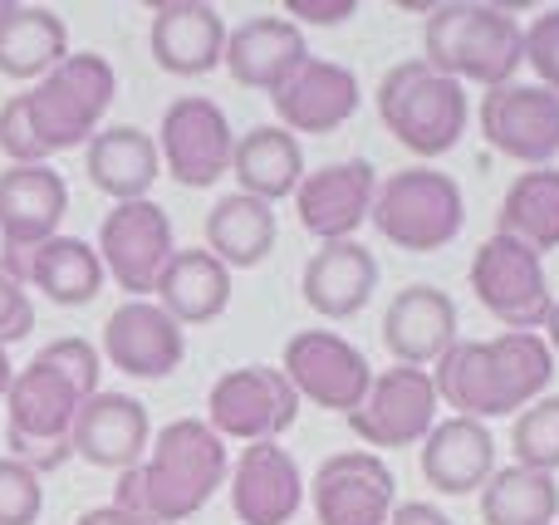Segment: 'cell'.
<instances>
[{"label": "cell", "mask_w": 559, "mask_h": 525, "mask_svg": "<svg viewBox=\"0 0 559 525\" xmlns=\"http://www.w3.org/2000/svg\"><path fill=\"white\" fill-rule=\"evenodd\" d=\"M118 74L104 55H69L35 88L0 104V153L10 167H39L55 153L88 147L104 114L114 108Z\"/></svg>", "instance_id": "6da1fadb"}, {"label": "cell", "mask_w": 559, "mask_h": 525, "mask_svg": "<svg viewBox=\"0 0 559 525\" xmlns=\"http://www.w3.org/2000/svg\"><path fill=\"white\" fill-rule=\"evenodd\" d=\"M231 477V452L206 428V418H177L153 438L138 467L118 472L114 506L138 516L143 525H177L192 521L216 487Z\"/></svg>", "instance_id": "7a4b0ae2"}, {"label": "cell", "mask_w": 559, "mask_h": 525, "mask_svg": "<svg viewBox=\"0 0 559 525\" xmlns=\"http://www.w3.org/2000/svg\"><path fill=\"white\" fill-rule=\"evenodd\" d=\"M555 379V354L540 334H496V339H456L432 363L437 403L456 408V418H511L545 398Z\"/></svg>", "instance_id": "3957f363"}, {"label": "cell", "mask_w": 559, "mask_h": 525, "mask_svg": "<svg viewBox=\"0 0 559 525\" xmlns=\"http://www.w3.org/2000/svg\"><path fill=\"white\" fill-rule=\"evenodd\" d=\"M423 59L456 84L501 88L525 64V25L506 5L442 0L423 29Z\"/></svg>", "instance_id": "277c9868"}, {"label": "cell", "mask_w": 559, "mask_h": 525, "mask_svg": "<svg viewBox=\"0 0 559 525\" xmlns=\"http://www.w3.org/2000/svg\"><path fill=\"white\" fill-rule=\"evenodd\" d=\"M373 98H378V118H383L388 133L413 157H427V163L452 153L466 133V118H472L466 88L456 84V79L437 74L427 59H403V64H393Z\"/></svg>", "instance_id": "5b68a950"}, {"label": "cell", "mask_w": 559, "mask_h": 525, "mask_svg": "<svg viewBox=\"0 0 559 525\" xmlns=\"http://www.w3.org/2000/svg\"><path fill=\"white\" fill-rule=\"evenodd\" d=\"M373 231L388 246L407 255H432L462 236L466 226V196L452 172L437 167H403L378 182L373 212H368Z\"/></svg>", "instance_id": "8992f818"}, {"label": "cell", "mask_w": 559, "mask_h": 525, "mask_svg": "<svg viewBox=\"0 0 559 525\" xmlns=\"http://www.w3.org/2000/svg\"><path fill=\"white\" fill-rule=\"evenodd\" d=\"M84 408V393L35 354L5 389V448L29 472H55L74 457V418Z\"/></svg>", "instance_id": "52a82bcc"}, {"label": "cell", "mask_w": 559, "mask_h": 525, "mask_svg": "<svg viewBox=\"0 0 559 525\" xmlns=\"http://www.w3.org/2000/svg\"><path fill=\"white\" fill-rule=\"evenodd\" d=\"M472 290L491 320H501L511 334H535L550 320V275L531 246L511 236H486L472 255Z\"/></svg>", "instance_id": "ba28073f"}, {"label": "cell", "mask_w": 559, "mask_h": 525, "mask_svg": "<svg viewBox=\"0 0 559 525\" xmlns=\"http://www.w3.org/2000/svg\"><path fill=\"white\" fill-rule=\"evenodd\" d=\"M299 418V393L271 363L226 369L206 393V428L222 442H275Z\"/></svg>", "instance_id": "9c48e42d"}, {"label": "cell", "mask_w": 559, "mask_h": 525, "mask_svg": "<svg viewBox=\"0 0 559 525\" xmlns=\"http://www.w3.org/2000/svg\"><path fill=\"white\" fill-rule=\"evenodd\" d=\"M98 261L104 275L128 295V300H147L157 290V275L173 261V216L143 196V202H118L98 226Z\"/></svg>", "instance_id": "30bf717a"}, {"label": "cell", "mask_w": 559, "mask_h": 525, "mask_svg": "<svg viewBox=\"0 0 559 525\" xmlns=\"http://www.w3.org/2000/svg\"><path fill=\"white\" fill-rule=\"evenodd\" d=\"M280 373L289 379V389L299 393V403H314L329 413H354L373 389V369H368L364 349L348 344L334 330H299L289 334Z\"/></svg>", "instance_id": "8fae6325"}, {"label": "cell", "mask_w": 559, "mask_h": 525, "mask_svg": "<svg viewBox=\"0 0 559 525\" xmlns=\"http://www.w3.org/2000/svg\"><path fill=\"white\" fill-rule=\"evenodd\" d=\"M157 153L163 167L177 187L206 192L231 172V153H236V133L226 123L222 104L202 94H182L177 104H167L163 128H157Z\"/></svg>", "instance_id": "7c38bea8"}, {"label": "cell", "mask_w": 559, "mask_h": 525, "mask_svg": "<svg viewBox=\"0 0 559 525\" xmlns=\"http://www.w3.org/2000/svg\"><path fill=\"white\" fill-rule=\"evenodd\" d=\"M64 212H69V187L49 163L5 167L0 172V265L25 281L29 251L55 241Z\"/></svg>", "instance_id": "4fadbf2b"}, {"label": "cell", "mask_w": 559, "mask_h": 525, "mask_svg": "<svg viewBox=\"0 0 559 525\" xmlns=\"http://www.w3.org/2000/svg\"><path fill=\"white\" fill-rule=\"evenodd\" d=\"M437 408H442V403H437L432 373L393 363V369L373 373L368 398L348 413V432H354L368 452L413 448V442H423L427 432L437 428Z\"/></svg>", "instance_id": "5bb4252c"}, {"label": "cell", "mask_w": 559, "mask_h": 525, "mask_svg": "<svg viewBox=\"0 0 559 525\" xmlns=\"http://www.w3.org/2000/svg\"><path fill=\"white\" fill-rule=\"evenodd\" d=\"M309 501L319 525H388L397 506V481L378 452L348 448L319 462Z\"/></svg>", "instance_id": "9a60e30c"}, {"label": "cell", "mask_w": 559, "mask_h": 525, "mask_svg": "<svg viewBox=\"0 0 559 525\" xmlns=\"http://www.w3.org/2000/svg\"><path fill=\"white\" fill-rule=\"evenodd\" d=\"M481 138L501 157L525 167H555L559 157V98L540 84H501L481 94Z\"/></svg>", "instance_id": "2e32d148"}, {"label": "cell", "mask_w": 559, "mask_h": 525, "mask_svg": "<svg viewBox=\"0 0 559 525\" xmlns=\"http://www.w3.org/2000/svg\"><path fill=\"white\" fill-rule=\"evenodd\" d=\"M104 359L128 379H167L187 359V334L157 300H123L104 324Z\"/></svg>", "instance_id": "e0dca14e"}, {"label": "cell", "mask_w": 559, "mask_h": 525, "mask_svg": "<svg viewBox=\"0 0 559 525\" xmlns=\"http://www.w3.org/2000/svg\"><path fill=\"white\" fill-rule=\"evenodd\" d=\"M378 196V172L368 157H348V163H329L319 172H305L295 187V212L299 226L319 241H354V231L368 222Z\"/></svg>", "instance_id": "ac0fdd59"}, {"label": "cell", "mask_w": 559, "mask_h": 525, "mask_svg": "<svg viewBox=\"0 0 559 525\" xmlns=\"http://www.w3.org/2000/svg\"><path fill=\"white\" fill-rule=\"evenodd\" d=\"M69 442H74V457H84L88 467L128 472L153 448V422H147V408L133 393L98 389L94 398H84V408H79Z\"/></svg>", "instance_id": "d6986e66"}, {"label": "cell", "mask_w": 559, "mask_h": 525, "mask_svg": "<svg viewBox=\"0 0 559 525\" xmlns=\"http://www.w3.org/2000/svg\"><path fill=\"white\" fill-rule=\"evenodd\" d=\"M226 20L206 0H167L153 5V29H147V49H153L157 69L177 79H202L216 64H226Z\"/></svg>", "instance_id": "ffe728a7"}, {"label": "cell", "mask_w": 559, "mask_h": 525, "mask_svg": "<svg viewBox=\"0 0 559 525\" xmlns=\"http://www.w3.org/2000/svg\"><path fill=\"white\" fill-rule=\"evenodd\" d=\"M231 511L241 525H289L305 506V477L280 442H251L231 462Z\"/></svg>", "instance_id": "44dd1931"}, {"label": "cell", "mask_w": 559, "mask_h": 525, "mask_svg": "<svg viewBox=\"0 0 559 525\" xmlns=\"http://www.w3.org/2000/svg\"><path fill=\"white\" fill-rule=\"evenodd\" d=\"M358 79L348 64H334V59H305L295 74L271 94L275 118L285 133H334L338 123L358 114Z\"/></svg>", "instance_id": "7402d4cb"}, {"label": "cell", "mask_w": 559, "mask_h": 525, "mask_svg": "<svg viewBox=\"0 0 559 525\" xmlns=\"http://www.w3.org/2000/svg\"><path fill=\"white\" fill-rule=\"evenodd\" d=\"M383 344L403 369H427L456 344V305L437 285H407L383 310Z\"/></svg>", "instance_id": "603a6c76"}, {"label": "cell", "mask_w": 559, "mask_h": 525, "mask_svg": "<svg viewBox=\"0 0 559 525\" xmlns=\"http://www.w3.org/2000/svg\"><path fill=\"white\" fill-rule=\"evenodd\" d=\"M305 59H309L305 29L285 15H255L226 35V74L241 88L275 94Z\"/></svg>", "instance_id": "cb8c5ba5"}, {"label": "cell", "mask_w": 559, "mask_h": 525, "mask_svg": "<svg viewBox=\"0 0 559 525\" xmlns=\"http://www.w3.org/2000/svg\"><path fill=\"white\" fill-rule=\"evenodd\" d=\"M305 305L324 320H354L378 290V255L364 241H324L299 275Z\"/></svg>", "instance_id": "d4e9b609"}, {"label": "cell", "mask_w": 559, "mask_h": 525, "mask_svg": "<svg viewBox=\"0 0 559 525\" xmlns=\"http://www.w3.org/2000/svg\"><path fill=\"white\" fill-rule=\"evenodd\" d=\"M496 472V438L476 418H447L423 438V477L442 497H472Z\"/></svg>", "instance_id": "484cf974"}, {"label": "cell", "mask_w": 559, "mask_h": 525, "mask_svg": "<svg viewBox=\"0 0 559 525\" xmlns=\"http://www.w3.org/2000/svg\"><path fill=\"white\" fill-rule=\"evenodd\" d=\"M84 172L94 182V192L114 196V202H143L153 192V182L163 177L157 138H147L133 123L98 128L84 147Z\"/></svg>", "instance_id": "4316f807"}, {"label": "cell", "mask_w": 559, "mask_h": 525, "mask_svg": "<svg viewBox=\"0 0 559 525\" xmlns=\"http://www.w3.org/2000/svg\"><path fill=\"white\" fill-rule=\"evenodd\" d=\"M153 295L182 330L187 324H212L231 305V271L206 246H177L167 271L157 275Z\"/></svg>", "instance_id": "83f0119b"}, {"label": "cell", "mask_w": 559, "mask_h": 525, "mask_svg": "<svg viewBox=\"0 0 559 525\" xmlns=\"http://www.w3.org/2000/svg\"><path fill=\"white\" fill-rule=\"evenodd\" d=\"M231 177L241 182L246 196L255 202H285L295 196V187L305 182V147L295 133H285L280 123H261L251 133L236 138L231 153Z\"/></svg>", "instance_id": "f1b7e54d"}, {"label": "cell", "mask_w": 559, "mask_h": 525, "mask_svg": "<svg viewBox=\"0 0 559 525\" xmlns=\"http://www.w3.org/2000/svg\"><path fill=\"white\" fill-rule=\"evenodd\" d=\"M69 59V25L49 5H10L0 15V74L45 79Z\"/></svg>", "instance_id": "f546056e"}, {"label": "cell", "mask_w": 559, "mask_h": 525, "mask_svg": "<svg viewBox=\"0 0 559 525\" xmlns=\"http://www.w3.org/2000/svg\"><path fill=\"white\" fill-rule=\"evenodd\" d=\"M104 281H108L104 261H98V251L84 236H55L39 251H29L25 261V285H35L59 310H84L88 300H98Z\"/></svg>", "instance_id": "4dcf8cb0"}, {"label": "cell", "mask_w": 559, "mask_h": 525, "mask_svg": "<svg viewBox=\"0 0 559 525\" xmlns=\"http://www.w3.org/2000/svg\"><path fill=\"white\" fill-rule=\"evenodd\" d=\"M206 251L226 271H255L275 251V212L246 192L216 196V206L206 212Z\"/></svg>", "instance_id": "1f68e13d"}, {"label": "cell", "mask_w": 559, "mask_h": 525, "mask_svg": "<svg viewBox=\"0 0 559 525\" xmlns=\"http://www.w3.org/2000/svg\"><path fill=\"white\" fill-rule=\"evenodd\" d=\"M496 231L531 246L535 255L559 251V167H531L506 187Z\"/></svg>", "instance_id": "d6a6232c"}, {"label": "cell", "mask_w": 559, "mask_h": 525, "mask_svg": "<svg viewBox=\"0 0 559 525\" xmlns=\"http://www.w3.org/2000/svg\"><path fill=\"white\" fill-rule=\"evenodd\" d=\"M486 525H559V487L550 472L531 467H496L481 487Z\"/></svg>", "instance_id": "836d02e7"}, {"label": "cell", "mask_w": 559, "mask_h": 525, "mask_svg": "<svg viewBox=\"0 0 559 525\" xmlns=\"http://www.w3.org/2000/svg\"><path fill=\"white\" fill-rule=\"evenodd\" d=\"M511 452H515V467L550 472L555 477L559 472V393H545L525 413H515Z\"/></svg>", "instance_id": "e575fe53"}, {"label": "cell", "mask_w": 559, "mask_h": 525, "mask_svg": "<svg viewBox=\"0 0 559 525\" xmlns=\"http://www.w3.org/2000/svg\"><path fill=\"white\" fill-rule=\"evenodd\" d=\"M39 511H45L39 472L15 457H0V525H39Z\"/></svg>", "instance_id": "d590c367"}, {"label": "cell", "mask_w": 559, "mask_h": 525, "mask_svg": "<svg viewBox=\"0 0 559 525\" xmlns=\"http://www.w3.org/2000/svg\"><path fill=\"white\" fill-rule=\"evenodd\" d=\"M525 64L535 69L540 88H550L559 98V5L540 10V15L525 25Z\"/></svg>", "instance_id": "8d00e7d4"}, {"label": "cell", "mask_w": 559, "mask_h": 525, "mask_svg": "<svg viewBox=\"0 0 559 525\" xmlns=\"http://www.w3.org/2000/svg\"><path fill=\"white\" fill-rule=\"evenodd\" d=\"M39 359L55 363V369L64 373V379L84 393V398H94V393H98V373H104V369H98V349L88 339H79V334L55 339V344H45V349H39Z\"/></svg>", "instance_id": "74e56055"}, {"label": "cell", "mask_w": 559, "mask_h": 525, "mask_svg": "<svg viewBox=\"0 0 559 525\" xmlns=\"http://www.w3.org/2000/svg\"><path fill=\"white\" fill-rule=\"evenodd\" d=\"M35 330V300H29V285L20 275H10L0 265V349Z\"/></svg>", "instance_id": "f35d334b"}, {"label": "cell", "mask_w": 559, "mask_h": 525, "mask_svg": "<svg viewBox=\"0 0 559 525\" xmlns=\"http://www.w3.org/2000/svg\"><path fill=\"white\" fill-rule=\"evenodd\" d=\"M358 10V0H285V15L309 20V25H344L348 15Z\"/></svg>", "instance_id": "ab89813d"}, {"label": "cell", "mask_w": 559, "mask_h": 525, "mask_svg": "<svg viewBox=\"0 0 559 525\" xmlns=\"http://www.w3.org/2000/svg\"><path fill=\"white\" fill-rule=\"evenodd\" d=\"M388 525H452V516L432 501H403V506H393Z\"/></svg>", "instance_id": "60d3db41"}, {"label": "cell", "mask_w": 559, "mask_h": 525, "mask_svg": "<svg viewBox=\"0 0 559 525\" xmlns=\"http://www.w3.org/2000/svg\"><path fill=\"white\" fill-rule=\"evenodd\" d=\"M74 525H143V521L128 516V511H118V506H94V511H84Z\"/></svg>", "instance_id": "b9f144b4"}, {"label": "cell", "mask_w": 559, "mask_h": 525, "mask_svg": "<svg viewBox=\"0 0 559 525\" xmlns=\"http://www.w3.org/2000/svg\"><path fill=\"white\" fill-rule=\"evenodd\" d=\"M540 339H545V344H550V354H555V359H559V300L550 305V320H545V334H540Z\"/></svg>", "instance_id": "7bdbcfd3"}, {"label": "cell", "mask_w": 559, "mask_h": 525, "mask_svg": "<svg viewBox=\"0 0 559 525\" xmlns=\"http://www.w3.org/2000/svg\"><path fill=\"white\" fill-rule=\"evenodd\" d=\"M10 379H15V369H10V354L0 349V403H5V389H10Z\"/></svg>", "instance_id": "ee69618b"}, {"label": "cell", "mask_w": 559, "mask_h": 525, "mask_svg": "<svg viewBox=\"0 0 559 525\" xmlns=\"http://www.w3.org/2000/svg\"><path fill=\"white\" fill-rule=\"evenodd\" d=\"M10 5H15V0H0V15H5V10H10Z\"/></svg>", "instance_id": "f6af8a7d"}]
</instances>
